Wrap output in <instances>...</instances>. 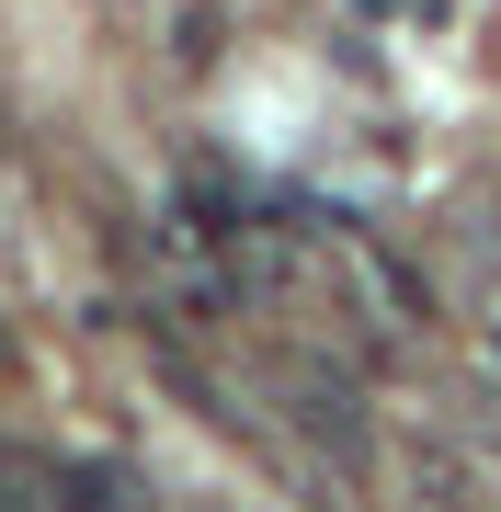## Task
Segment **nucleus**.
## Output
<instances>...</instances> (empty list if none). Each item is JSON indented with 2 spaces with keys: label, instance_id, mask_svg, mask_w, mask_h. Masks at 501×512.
Here are the masks:
<instances>
[{
  "label": "nucleus",
  "instance_id": "obj_2",
  "mask_svg": "<svg viewBox=\"0 0 501 512\" xmlns=\"http://www.w3.org/2000/svg\"><path fill=\"white\" fill-rule=\"evenodd\" d=\"M490 365H501V342H490Z\"/></svg>",
  "mask_w": 501,
  "mask_h": 512
},
{
  "label": "nucleus",
  "instance_id": "obj_1",
  "mask_svg": "<svg viewBox=\"0 0 501 512\" xmlns=\"http://www.w3.org/2000/svg\"><path fill=\"white\" fill-rule=\"evenodd\" d=\"M0 501H12V512L69 501V467H57V456H35V444H0Z\"/></svg>",
  "mask_w": 501,
  "mask_h": 512
}]
</instances>
